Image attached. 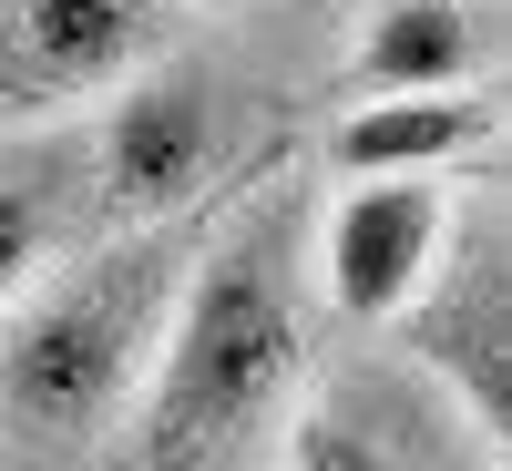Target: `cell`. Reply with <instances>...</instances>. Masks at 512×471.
Masks as SVG:
<instances>
[{"label": "cell", "mask_w": 512, "mask_h": 471, "mask_svg": "<svg viewBox=\"0 0 512 471\" xmlns=\"http://www.w3.org/2000/svg\"><path fill=\"white\" fill-rule=\"evenodd\" d=\"M267 154L246 164V185L216 205L175 328L154 349V379L134 400V461L144 471H226L287 420V390L308 369V287H297V236L287 205L256 185Z\"/></svg>", "instance_id": "6da1fadb"}, {"label": "cell", "mask_w": 512, "mask_h": 471, "mask_svg": "<svg viewBox=\"0 0 512 471\" xmlns=\"http://www.w3.org/2000/svg\"><path fill=\"white\" fill-rule=\"evenodd\" d=\"M236 185L246 175H226L185 216L82 236L72 256H52L11 297V328H0V441L62 461V451H93L134 420L144 379H154V349L175 328L185 267H195V246H205V226H216V205Z\"/></svg>", "instance_id": "7a4b0ae2"}, {"label": "cell", "mask_w": 512, "mask_h": 471, "mask_svg": "<svg viewBox=\"0 0 512 471\" xmlns=\"http://www.w3.org/2000/svg\"><path fill=\"white\" fill-rule=\"evenodd\" d=\"M379 328L400 338L410 379H431V400H451L472 451L502 461V431H512V246H502V205L492 195L451 205L431 277Z\"/></svg>", "instance_id": "3957f363"}, {"label": "cell", "mask_w": 512, "mask_h": 471, "mask_svg": "<svg viewBox=\"0 0 512 471\" xmlns=\"http://www.w3.org/2000/svg\"><path fill=\"white\" fill-rule=\"evenodd\" d=\"M82 164H93L103 226L185 216V205H205L226 185V93L195 62H144L134 82H113L93 103Z\"/></svg>", "instance_id": "277c9868"}, {"label": "cell", "mask_w": 512, "mask_h": 471, "mask_svg": "<svg viewBox=\"0 0 512 471\" xmlns=\"http://www.w3.org/2000/svg\"><path fill=\"white\" fill-rule=\"evenodd\" d=\"M164 0H0V134L93 113L113 82L164 62Z\"/></svg>", "instance_id": "5b68a950"}, {"label": "cell", "mask_w": 512, "mask_h": 471, "mask_svg": "<svg viewBox=\"0 0 512 471\" xmlns=\"http://www.w3.org/2000/svg\"><path fill=\"white\" fill-rule=\"evenodd\" d=\"M441 226H451L441 175H349L338 205L318 216V297L338 318L379 328L420 277H431Z\"/></svg>", "instance_id": "8992f818"}, {"label": "cell", "mask_w": 512, "mask_h": 471, "mask_svg": "<svg viewBox=\"0 0 512 471\" xmlns=\"http://www.w3.org/2000/svg\"><path fill=\"white\" fill-rule=\"evenodd\" d=\"M93 226H103V205H93L82 134H62V123L0 134V308H11L52 256H72Z\"/></svg>", "instance_id": "52a82bcc"}, {"label": "cell", "mask_w": 512, "mask_h": 471, "mask_svg": "<svg viewBox=\"0 0 512 471\" xmlns=\"http://www.w3.org/2000/svg\"><path fill=\"white\" fill-rule=\"evenodd\" d=\"M492 134L482 82H451V93H359V113H338L328 164L349 175H451L472 164V144Z\"/></svg>", "instance_id": "ba28073f"}, {"label": "cell", "mask_w": 512, "mask_h": 471, "mask_svg": "<svg viewBox=\"0 0 512 471\" xmlns=\"http://www.w3.org/2000/svg\"><path fill=\"white\" fill-rule=\"evenodd\" d=\"M482 52H492V31L472 0H369L349 82L359 93H451V82L482 72Z\"/></svg>", "instance_id": "9c48e42d"}, {"label": "cell", "mask_w": 512, "mask_h": 471, "mask_svg": "<svg viewBox=\"0 0 512 471\" xmlns=\"http://www.w3.org/2000/svg\"><path fill=\"white\" fill-rule=\"evenodd\" d=\"M277 471H410V461H400V441L379 431L369 410H349V400H318V410H297V420H287Z\"/></svg>", "instance_id": "30bf717a"}, {"label": "cell", "mask_w": 512, "mask_h": 471, "mask_svg": "<svg viewBox=\"0 0 512 471\" xmlns=\"http://www.w3.org/2000/svg\"><path fill=\"white\" fill-rule=\"evenodd\" d=\"M205 11H267V0H205Z\"/></svg>", "instance_id": "8fae6325"}]
</instances>
